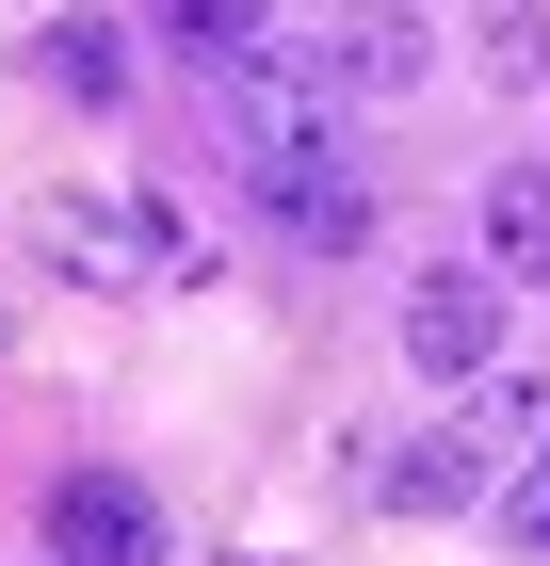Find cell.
Returning <instances> with one entry per match:
<instances>
[{"label":"cell","instance_id":"9a60e30c","mask_svg":"<svg viewBox=\"0 0 550 566\" xmlns=\"http://www.w3.org/2000/svg\"><path fill=\"white\" fill-rule=\"evenodd\" d=\"M49 566H65V551H49Z\"/></svg>","mask_w":550,"mask_h":566},{"label":"cell","instance_id":"7c38bea8","mask_svg":"<svg viewBox=\"0 0 550 566\" xmlns=\"http://www.w3.org/2000/svg\"><path fill=\"white\" fill-rule=\"evenodd\" d=\"M486 82H550V0H502V17H486Z\"/></svg>","mask_w":550,"mask_h":566},{"label":"cell","instance_id":"5bb4252c","mask_svg":"<svg viewBox=\"0 0 550 566\" xmlns=\"http://www.w3.org/2000/svg\"><path fill=\"white\" fill-rule=\"evenodd\" d=\"M0 340H17V307H0Z\"/></svg>","mask_w":550,"mask_h":566},{"label":"cell","instance_id":"277c9868","mask_svg":"<svg viewBox=\"0 0 550 566\" xmlns=\"http://www.w3.org/2000/svg\"><path fill=\"white\" fill-rule=\"evenodd\" d=\"M259 211H276V243H308V260H356V243H373V178L340 163V146H308V163H259Z\"/></svg>","mask_w":550,"mask_h":566},{"label":"cell","instance_id":"5b68a950","mask_svg":"<svg viewBox=\"0 0 550 566\" xmlns=\"http://www.w3.org/2000/svg\"><path fill=\"white\" fill-rule=\"evenodd\" d=\"M49 551L65 566H163V502H146L129 470H65L49 485Z\"/></svg>","mask_w":550,"mask_h":566},{"label":"cell","instance_id":"9c48e42d","mask_svg":"<svg viewBox=\"0 0 550 566\" xmlns=\"http://www.w3.org/2000/svg\"><path fill=\"white\" fill-rule=\"evenodd\" d=\"M146 33L211 82V65H243V49H276V0H146Z\"/></svg>","mask_w":550,"mask_h":566},{"label":"cell","instance_id":"3957f363","mask_svg":"<svg viewBox=\"0 0 550 566\" xmlns=\"http://www.w3.org/2000/svg\"><path fill=\"white\" fill-rule=\"evenodd\" d=\"M502 307H518V275H486V260L422 275V292H405V356H422L437 389H469V373L502 356Z\"/></svg>","mask_w":550,"mask_h":566},{"label":"cell","instance_id":"8fae6325","mask_svg":"<svg viewBox=\"0 0 550 566\" xmlns=\"http://www.w3.org/2000/svg\"><path fill=\"white\" fill-rule=\"evenodd\" d=\"M388 502H405V518H454V502H486V453H469V437L437 421L422 453H405V470H388Z\"/></svg>","mask_w":550,"mask_h":566},{"label":"cell","instance_id":"8992f818","mask_svg":"<svg viewBox=\"0 0 550 566\" xmlns=\"http://www.w3.org/2000/svg\"><path fill=\"white\" fill-rule=\"evenodd\" d=\"M422 65H437V17H422V0H356V17L324 33V82L340 97H405Z\"/></svg>","mask_w":550,"mask_h":566},{"label":"cell","instance_id":"6da1fadb","mask_svg":"<svg viewBox=\"0 0 550 566\" xmlns=\"http://www.w3.org/2000/svg\"><path fill=\"white\" fill-rule=\"evenodd\" d=\"M324 97H340V82H308L292 49H243V65H211V130L243 146V178H259V163H308V146H340V130H324Z\"/></svg>","mask_w":550,"mask_h":566},{"label":"cell","instance_id":"52a82bcc","mask_svg":"<svg viewBox=\"0 0 550 566\" xmlns=\"http://www.w3.org/2000/svg\"><path fill=\"white\" fill-rule=\"evenodd\" d=\"M469 260L518 275V292H550V163H486V195H469Z\"/></svg>","mask_w":550,"mask_h":566},{"label":"cell","instance_id":"4fadbf2b","mask_svg":"<svg viewBox=\"0 0 550 566\" xmlns=\"http://www.w3.org/2000/svg\"><path fill=\"white\" fill-rule=\"evenodd\" d=\"M502 551H550V437L518 453V485H502Z\"/></svg>","mask_w":550,"mask_h":566},{"label":"cell","instance_id":"ba28073f","mask_svg":"<svg viewBox=\"0 0 550 566\" xmlns=\"http://www.w3.org/2000/svg\"><path fill=\"white\" fill-rule=\"evenodd\" d=\"M454 437H469V453H486V470H518V453H535V437H550V389H535V373H502V356H486V373H469V389H454Z\"/></svg>","mask_w":550,"mask_h":566},{"label":"cell","instance_id":"7a4b0ae2","mask_svg":"<svg viewBox=\"0 0 550 566\" xmlns=\"http://www.w3.org/2000/svg\"><path fill=\"white\" fill-rule=\"evenodd\" d=\"M33 243H49L65 275H163V292L195 275V227L129 211V195H49V211H33Z\"/></svg>","mask_w":550,"mask_h":566},{"label":"cell","instance_id":"30bf717a","mask_svg":"<svg viewBox=\"0 0 550 566\" xmlns=\"http://www.w3.org/2000/svg\"><path fill=\"white\" fill-rule=\"evenodd\" d=\"M33 82L114 114V97H129V33H114V17H49V33H33Z\"/></svg>","mask_w":550,"mask_h":566}]
</instances>
